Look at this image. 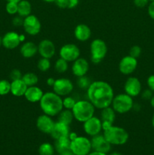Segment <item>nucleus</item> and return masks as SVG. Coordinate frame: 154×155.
Here are the masks:
<instances>
[{
	"label": "nucleus",
	"instance_id": "f257e3e1",
	"mask_svg": "<svg viewBox=\"0 0 154 155\" xmlns=\"http://www.w3.org/2000/svg\"><path fill=\"white\" fill-rule=\"evenodd\" d=\"M86 91L88 99L92 103L95 108L101 110L104 107L111 106L114 98V91L107 82L102 80L91 82Z\"/></svg>",
	"mask_w": 154,
	"mask_h": 155
},
{
	"label": "nucleus",
	"instance_id": "f03ea898",
	"mask_svg": "<svg viewBox=\"0 0 154 155\" xmlns=\"http://www.w3.org/2000/svg\"><path fill=\"white\" fill-rule=\"evenodd\" d=\"M39 106L45 114L55 117L63 109V98L54 92H48L43 94L39 101Z\"/></svg>",
	"mask_w": 154,
	"mask_h": 155
},
{
	"label": "nucleus",
	"instance_id": "7ed1b4c3",
	"mask_svg": "<svg viewBox=\"0 0 154 155\" xmlns=\"http://www.w3.org/2000/svg\"><path fill=\"white\" fill-rule=\"evenodd\" d=\"M72 112L74 119L80 123H84L95 116V107L88 100H79L76 101Z\"/></svg>",
	"mask_w": 154,
	"mask_h": 155
},
{
	"label": "nucleus",
	"instance_id": "20e7f679",
	"mask_svg": "<svg viewBox=\"0 0 154 155\" xmlns=\"http://www.w3.org/2000/svg\"><path fill=\"white\" fill-rule=\"evenodd\" d=\"M103 135L112 145H123L127 143L129 135L126 130L120 127L113 125L104 130Z\"/></svg>",
	"mask_w": 154,
	"mask_h": 155
},
{
	"label": "nucleus",
	"instance_id": "39448f33",
	"mask_svg": "<svg viewBox=\"0 0 154 155\" xmlns=\"http://www.w3.org/2000/svg\"><path fill=\"white\" fill-rule=\"evenodd\" d=\"M134 101L133 98L126 93H120L114 95L111 107L116 113L123 114L128 113L133 109Z\"/></svg>",
	"mask_w": 154,
	"mask_h": 155
},
{
	"label": "nucleus",
	"instance_id": "423d86ee",
	"mask_svg": "<svg viewBox=\"0 0 154 155\" xmlns=\"http://www.w3.org/2000/svg\"><path fill=\"white\" fill-rule=\"evenodd\" d=\"M107 45L101 39H95L90 44L91 61L94 64H99L102 61L107 54Z\"/></svg>",
	"mask_w": 154,
	"mask_h": 155
},
{
	"label": "nucleus",
	"instance_id": "0eeeda50",
	"mask_svg": "<svg viewBox=\"0 0 154 155\" xmlns=\"http://www.w3.org/2000/svg\"><path fill=\"white\" fill-rule=\"evenodd\" d=\"M91 139L85 136H77L71 141L70 151L74 155H88L91 151Z\"/></svg>",
	"mask_w": 154,
	"mask_h": 155
},
{
	"label": "nucleus",
	"instance_id": "6e6552de",
	"mask_svg": "<svg viewBox=\"0 0 154 155\" xmlns=\"http://www.w3.org/2000/svg\"><path fill=\"white\" fill-rule=\"evenodd\" d=\"M59 54L67 62H73L80 57V49L75 44L66 43L60 47Z\"/></svg>",
	"mask_w": 154,
	"mask_h": 155
},
{
	"label": "nucleus",
	"instance_id": "1a4fd4ad",
	"mask_svg": "<svg viewBox=\"0 0 154 155\" xmlns=\"http://www.w3.org/2000/svg\"><path fill=\"white\" fill-rule=\"evenodd\" d=\"M23 27L24 31L30 36H36L41 31L42 24L39 18L34 15H30L24 18Z\"/></svg>",
	"mask_w": 154,
	"mask_h": 155
},
{
	"label": "nucleus",
	"instance_id": "9d476101",
	"mask_svg": "<svg viewBox=\"0 0 154 155\" xmlns=\"http://www.w3.org/2000/svg\"><path fill=\"white\" fill-rule=\"evenodd\" d=\"M53 92L60 97L69 95L72 92L74 86L72 82L67 78H59L55 80L54 86H52Z\"/></svg>",
	"mask_w": 154,
	"mask_h": 155
},
{
	"label": "nucleus",
	"instance_id": "9b49d317",
	"mask_svg": "<svg viewBox=\"0 0 154 155\" xmlns=\"http://www.w3.org/2000/svg\"><path fill=\"white\" fill-rule=\"evenodd\" d=\"M83 130L85 133L91 137L100 134L101 131H103L101 118L93 116L90 119L87 120L83 123Z\"/></svg>",
	"mask_w": 154,
	"mask_h": 155
},
{
	"label": "nucleus",
	"instance_id": "f8f14e48",
	"mask_svg": "<svg viewBox=\"0 0 154 155\" xmlns=\"http://www.w3.org/2000/svg\"><path fill=\"white\" fill-rule=\"evenodd\" d=\"M92 150L98 152L107 154L111 150L112 145L105 139L103 134H98L92 136L91 139Z\"/></svg>",
	"mask_w": 154,
	"mask_h": 155
},
{
	"label": "nucleus",
	"instance_id": "ddd939ff",
	"mask_svg": "<svg viewBox=\"0 0 154 155\" xmlns=\"http://www.w3.org/2000/svg\"><path fill=\"white\" fill-rule=\"evenodd\" d=\"M137 68V60L131 55L122 58L119 63V70L124 75H130L135 71Z\"/></svg>",
	"mask_w": 154,
	"mask_h": 155
},
{
	"label": "nucleus",
	"instance_id": "4468645a",
	"mask_svg": "<svg viewBox=\"0 0 154 155\" xmlns=\"http://www.w3.org/2000/svg\"><path fill=\"white\" fill-rule=\"evenodd\" d=\"M124 90L125 93L128 94L131 97L138 96L142 91L141 83L135 77H130L127 78L124 84Z\"/></svg>",
	"mask_w": 154,
	"mask_h": 155
},
{
	"label": "nucleus",
	"instance_id": "2eb2a0df",
	"mask_svg": "<svg viewBox=\"0 0 154 155\" xmlns=\"http://www.w3.org/2000/svg\"><path fill=\"white\" fill-rule=\"evenodd\" d=\"M38 53L41 58L51 59L56 53L55 45L50 39H42L38 45Z\"/></svg>",
	"mask_w": 154,
	"mask_h": 155
},
{
	"label": "nucleus",
	"instance_id": "dca6fc26",
	"mask_svg": "<svg viewBox=\"0 0 154 155\" xmlns=\"http://www.w3.org/2000/svg\"><path fill=\"white\" fill-rule=\"evenodd\" d=\"M55 122L53 120L52 117L48 116V115L43 114L38 117L36 119V125L38 130L42 133L45 134H51Z\"/></svg>",
	"mask_w": 154,
	"mask_h": 155
},
{
	"label": "nucleus",
	"instance_id": "f3484780",
	"mask_svg": "<svg viewBox=\"0 0 154 155\" xmlns=\"http://www.w3.org/2000/svg\"><path fill=\"white\" fill-rule=\"evenodd\" d=\"M20 34L15 31L7 32L2 36V46L6 49L12 50L21 45Z\"/></svg>",
	"mask_w": 154,
	"mask_h": 155
},
{
	"label": "nucleus",
	"instance_id": "a211bd4d",
	"mask_svg": "<svg viewBox=\"0 0 154 155\" xmlns=\"http://www.w3.org/2000/svg\"><path fill=\"white\" fill-rule=\"evenodd\" d=\"M72 73L75 77H79L85 76L89 71V63L84 58H79L72 62Z\"/></svg>",
	"mask_w": 154,
	"mask_h": 155
},
{
	"label": "nucleus",
	"instance_id": "6ab92c4d",
	"mask_svg": "<svg viewBox=\"0 0 154 155\" xmlns=\"http://www.w3.org/2000/svg\"><path fill=\"white\" fill-rule=\"evenodd\" d=\"M116 111L111 106L101 109V120L102 122L103 131L113 125L116 119Z\"/></svg>",
	"mask_w": 154,
	"mask_h": 155
},
{
	"label": "nucleus",
	"instance_id": "aec40b11",
	"mask_svg": "<svg viewBox=\"0 0 154 155\" xmlns=\"http://www.w3.org/2000/svg\"><path fill=\"white\" fill-rule=\"evenodd\" d=\"M69 133H70L69 125L60 122V121H57L54 124V128L50 135L54 140H56L60 138L69 137Z\"/></svg>",
	"mask_w": 154,
	"mask_h": 155
},
{
	"label": "nucleus",
	"instance_id": "412c9836",
	"mask_svg": "<svg viewBox=\"0 0 154 155\" xmlns=\"http://www.w3.org/2000/svg\"><path fill=\"white\" fill-rule=\"evenodd\" d=\"M91 36L90 27L85 24H79L74 29V36L79 42H86Z\"/></svg>",
	"mask_w": 154,
	"mask_h": 155
},
{
	"label": "nucleus",
	"instance_id": "4be33fe9",
	"mask_svg": "<svg viewBox=\"0 0 154 155\" xmlns=\"http://www.w3.org/2000/svg\"><path fill=\"white\" fill-rule=\"evenodd\" d=\"M43 94V91L39 86H29V87H27V91L24 94V97L29 102L36 103L39 102Z\"/></svg>",
	"mask_w": 154,
	"mask_h": 155
},
{
	"label": "nucleus",
	"instance_id": "5701e85b",
	"mask_svg": "<svg viewBox=\"0 0 154 155\" xmlns=\"http://www.w3.org/2000/svg\"><path fill=\"white\" fill-rule=\"evenodd\" d=\"M21 54L25 58H30L38 53V45L33 42H25L20 48Z\"/></svg>",
	"mask_w": 154,
	"mask_h": 155
},
{
	"label": "nucleus",
	"instance_id": "b1692460",
	"mask_svg": "<svg viewBox=\"0 0 154 155\" xmlns=\"http://www.w3.org/2000/svg\"><path fill=\"white\" fill-rule=\"evenodd\" d=\"M28 86L23 81L22 79L13 80L11 82V93L15 97L24 96Z\"/></svg>",
	"mask_w": 154,
	"mask_h": 155
},
{
	"label": "nucleus",
	"instance_id": "393cba45",
	"mask_svg": "<svg viewBox=\"0 0 154 155\" xmlns=\"http://www.w3.org/2000/svg\"><path fill=\"white\" fill-rule=\"evenodd\" d=\"M70 144L71 140L69 137L60 138L55 140L54 145V149L59 154H61L66 151H70Z\"/></svg>",
	"mask_w": 154,
	"mask_h": 155
},
{
	"label": "nucleus",
	"instance_id": "a878e982",
	"mask_svg": "<svg viewBox=\"0 0 154 155\" xmlns=\"http://www.w3.org/2000/svg\"><path fill=\"white\" fill-rule=\"evenodd\" d=\"M18 15L22 18H26L31 15L32 5L28 0H21L18 3Z\"/></svg>",
	"mask_w": 154,
	"mask_h": 155
},
{
	"label": "nucleus",
	"instance_id": "bb28decb",
	"mask_svg": "<svg viewBox=\"0 0 154 155\" xmlns=\"http://www.w3.org/2000/svg\"><path fill=\"white\" fill-rule=\"evenodd\" d=\"M57 116H58V120L57 121L64 123V124H67V125H70L72 124V120H74V117L73 114H72V110H67V109L62 110Z\"/></svg>",
	"mask_w": 154,
	"mask_h": 155
},
{
	"label": "nucleus",
	"instance_id": "cd10ccee",
	"mask_svg": "<svg viewBox=\"0 0 154 155\" xmlns=\"http://www.w3.org/2000/svg\"><path fill=\"white\" fill-rule=\"evenodd\" d=\"M22 80L27 86H36L39 83V77L35 73L27 72L23 74Z\"/></svg>",
	"mask_w": 154,
	"mask_h": 155
},
{
	"label": "nucleus",
	"instance_id": "c85d7f7f",
	"mask_svg": "<svg viewBox=\"0 0 154 155\" xmlns=\"http://www.w3.org/2000/svg\"><path fill=\"white\" fill-rule=\"evenodd\" d=\"M54 146L49 142H44L41 144L38 150L39 155H54Z\"/></svg>",
	"mask_w": 154,
	"mask_h": 155
},
{
	"label": "nucleus",
	"instance_id": "c756f323",
	"mask_svg": "<svg viewBox=\"0 0 154 155\" xmlns=\"http://www.w3.org/2000/svg\"><path fill=\"white\" fill-rule=\"evenodd\" d=\"M68 63L69 62L65 61L64 59L59 58L54 63V70L58 74H64L67 71L68 68H69Z\"/></svg>",
	"mask_w": 154,
	"mask_h": 155
},
{
	"label": "nucleus",
	"instance_id": "7c9ffc66",
	"mask_svg": "<svg viewBox=\"0 0 154 155\" xmlns=\"http://www.w3.org/2000/svg\"><path fill=\"white\" fill-rule=\"evenodd\" d=\"M91 83L90 79L87 77V76H82V77H77L76 80V84L78 86V87L80 89H82V90H87L88 88L89 87V86Z\"/></svg>",
	"mask_w": 154,
	"mask_h": 155
},
{
	"label": "nucleus",
	"instance_id": "2f4dec72",
	"mask_svg": "<svg viewBox=\"0 0 154 155\" xmlns=\"http://www.w3.org/2000/svg\"><path fill=\"white\" fill-rule=\"evenodd\" d=\"M51 61L48 58H41L37 62V68L42 72H46L51 68Z\"/></svg>",
	"mask_w": 154,
	"mask_h": 155
},
{
	"label": "nucleus",
	"instance_id": "473e14b6",
	"mask_svg": "<svg viewBox=\"0 0 154 155\" xmlns=\"http://www.w3.org/2000/svg\"><path fill=\"white\" fill-rule=\"evenodd\" d=\"M11 93V82L7 80H0V95L4 96Z\"/></svg>",
	"mask_w": 154,
	"mask_h": 155
},
{
	"label": "nucleus",
	"instance_id": "72a5a7b5",
	"mask_svg": "<svg viewBox=\"0 0 154 155\" xmlns=\"http://www.w3.org/2000/svg\"><path fill=\"white\" fill-rule=\"evenodd\" d=\"M76 101H77L76 100H75L74 98H72V96L66 95V96L64 97V98H63V108L72 110V109L73 108V107L75 106Z\"/></svg>",
	"mask_w": 154,
	"mask_h": 155
},
{
	"label": "nucleus",
	"instance_id": "f704fd0d",
	"mask_svg": "<svg viewBox=\"0 0 154 155\" xmlns=\"http://www.w3.org/2000/svg\"><path fill=\"white\" fill-rule=\"evenodd\" d=\"M18 3L11 2H7L5 5V11L8 15H15L18 14Z\"/></svg>",
	"mask_w": 154,
	"mask_h": 155
},
{
	"label": "nucleus",
	"instance_id": "c9c22d12",
	"mask_svg": "<svg viewBox=\"0 0 154 155\" xmlns=\"http://www.w3.org/2000/svg\"><path fill=\"white\" fill-rule=\"evenodd\" d=\"M140 54H141V48H140L139 45H133V46L130 48L129 55L132 56V57L137 59V58L140 57Z\"/></svg>",
	"mask_w": 154,
	"mask_h": 155
},
{
	"label": "nucleus",
	"instance_id": "e433bc0d",
	"mask_svg": "<svg viewBox=\"0 0 154 155\" xmlns=\"http://www.w3.org/2000/svg\"><path fill=\"white\" fill-rule=\"evenodd\" d=\"M22 77L23 74L19 69H13L10 72V74H9V77L11 80V81L22 79Z\"/></svg>",
	"mask_w": 154,
	"mask_h": 155
},
{
	"label": "nucleus",
	"instance_id": "4c0bfd02",
	"mask_svg": "<svg viewBox=\"0 0 154 155\" xmlns=\"http://www.w3.org/2000/svg\"><path fill=\"white\" fill-rule=\"evenodd\" d=\"M152 91H151L150 89L148 88V89H144L143 91H141L140 92V95H141V98L144 100H150L151 98L152 97Z\"/></svg>",
	"mask_w": 154,
	"mask_h": 155
},
{
	"label": "nucleus",
	"instance_id": "58836bf2",
	"mask_svg": "<svg viewBox=\"0 0 154 155\" xmlns=\"http://www.w3.org/2000/svg\"><path fill=\"white\" fill-rule=\"evenodd\" d=\"M12 24L14 27H21V26H23V24H24V18L19 16L18 15V16H15L14 18L12 20Z\"/></svg>",
	"mask_w": 154,
	"mask_h": 155
},
{
	"label": "nucleus",
	"instance_id": "ea45409f",
	"mask_svg": "<svg viewBox=\"0 0 154 155\" xmlns=\"http://www.w3.org/2000/svg\"><path fill=\"white\" fill-rule=\"evenodd\" d=\"M149 0H134V4L136 7L140 8H144L149 4Z\"/></svg>",
	"mask_w": 154,
	"mask_h": 155
},
{
	"label": "nucleus",
	"instance_id": "a19ab883",
	"mask_svg": "<svg viewBox=\"0 0 154 155\" xmlns=\"http://www.w3.org/2000/svg\"><path fill=\"white\" fill-rule=\"evenodd\" d=\"M54 3L60 8H68V0H55Z\"/></svg>",
	"mask_w": 154,
	"mask_h": 155
},
{
	"label": "nucleus",
	"instance_id": "79ce46f5",
	"mask_svg": "<svg viewBox=\"0 0 154 155\" xmlns=\"http://www.w3.org/2000/svg\"><path fill=\"white\" fill-rule=\"evenodd\" d=\"M146 84H147L148 88L154 92V74L149 76L146 80Z\"/></svg>",
	"mask_w": 154,
	"mask_h": 155
},
{
	"label": "nucleus",
	"instance_id": "37998d69",
	"mask_svg": "<svg viewBox=\"0 0 154 155\" xmlns=\"http://www.w3.org/2000/svg\"><path fill=\"white\" fill-rule=\"evenodd\" d=\"M147 12L149 16L150 17V18L154 20V1L150 2V3L148 5Z\"/></svg>",
	"mask_w": 154,
	"mask_h": 155
},
{
	"label": "nucleus",
	"instance_id": "c03bdc74",
	"mask_svg": "<svg viewBox=\"0 0 154 155\" xmlns=\"http://www.w3.org/2000/svg\"><path fill=\"white\" fill-rule=\"evenodd\" d=\"M79 0H68V8H75L79 5Z\"/></svg>",
	"mask_w": 154,
	"mask_h": 155
},
{
	"label": "nucleus",
	"instance_id": "a18cd8bd",
	"mask_svg": "<svg viewBox=\"0 0 154 155\" xmlns=\"http://www.w3.org/2000/svg\"><path fill=\"white\" fill-rule=\"evenodd\" d=\"M54 82H55V80H54L53 77H48V79H47L46 80V83L47 85H48V86H51V87H52L53 86H54Z\"/></svg>",
	"mask_w": 154,
	"mask_h": 155
},
{
	"label": "nucleus",
	"instance_id": "49530a36",
	"mask_svg": "<svg viewBox=\"0 0 154 155\" xmlns=\"http://www.w3.org/2000/svg\"><path fill=\"white\" fill-rule=\"evenodd\" d=\"M88 155H107V154H105V153H101V152H98V151H91Z\"/></svg>",
	"mask_w": 154,
	"mask_h": 155
},
{
	"label": "nucleus",
	"instance_id": "de8ad7c7",
	"mask_svg": "<svg viewBox=\"0 0 154 155\" xmlns=\"http://www.w3.org/2000/svg\"><path fill=\"white\" fill-rule=\"evenodd\" d=\"M149 103H150V105L152 106V107L154 108V95H152V97L151 98V99L149 100Z\"/></svg>",
	"mask_w": 154,
	"mask_h": 155
},
{
	"label": "nucleus",
	"instance_id": "09e8293b",
	"mask_svg": "<svg viewBox=\"0 0 154 155\" xmlns=\"http://www.w3.org/2000/svg\"><path fill=\"white\" fill-rule=\"evenodd\" d=\"M25 39H26V37H25V36H24V35L20 34V40H21V42H24V40H25Z\"/></svg>",
	"mask_w": 154,
	"mask_h": 155
},
{
	"label": "nucleus",
	"instance_id": "8fccbe9b",
	"mask_svg": "<svg viewBox=\"0 0 154 155\" xmlns=\"http://www.w3.org/2000/svg\"><path fill=\"white\" fill-rule=\"evenodd\" d=\"M60 155H74V154L71 152V151H66V152H65V153H63V154H61Z\"/></svg>",
	"mask_w": 154,
	"mask_h": 155
},
{
	"label": "nucleus",
	"instance_id": "3c124183",
	"mask_svg": "<svg viewBox=\"0 0 154 155\" xmlns=\"http://www.w3.org/2000/svg\"><path fill=\"white\" fill-rule=\"evenodd\" d=\"M109 155H122V154H121V153L118 152V151H113V152L110 153Z\"/></svg>",
	"mask_w": 154,
	"mask_h": 155
},
{
	"label": "nucleus",
	"instance_id": "603ef678",
	"mask_svg": "<svg viewBox=\"0 0 154 155\" xmlns=\"http://www.w3.org/2000/svg\"><path fill=\"white\" fill-rule=\"evenodd\" d=\"M7 2H16V3H18L20 1H21V0H6Z\"/></svg>",
	"mask_w": 154,
	"mask_h": 155
},
{
	"label": "nucleus",
	"instance_id": "864d4df0",
	"mask_svg": "<svg viewBox=\"0 0 154 155\" xmlns=\"http://www.w3.org/2000/svg\"><path fill=\"white\" fill-rule=\"evenodd\" d=\"M43 1L45 2L51 3V2H54V1H55V0H43Z\"/></svg>",
	"mask_w": 154,
	"mask_h": 155
},
{
	"label": "nucleus",
	"instance_id": "5fc2aeb1",
	"mask_svg": "<svg viewBox=\"0 0 154 155\" xmlns=\"http://www.w3.org/2000/svg\"><path fill=\"white\" fill-rule=\"evenodd\" d=\"M2 46V37L0 36V48Z\"/></svg>",
	"mask_w": 154,
	"mask_h": 155
},
{
	"label": "nucleus",
	"instance_id": "6e6d98bb",
	"mask_svg": "<svg viewBox=\"0 0 154 155\" xmlns=\"http://www.w3.org/2000/svg\"><path fill=\"white\" fill-rule=\"evenodd\" d=\"M151 123H152V126L154 128V114L152 115V120H151Z\"/></svg>",
	"mask_w": 154,
	"mask_h": 155
},
{
	"label": "nucleus",
	"instance_id": "4d7b16f0",
	"mask_svg": "<svg viewBox=\"0 0 154 155\" xmlns=\"http://www.w3.org/2000/svg\"><path fill=\"white\" fill-rule=\"evenodd\" d=\"M149 2H152V1H154V0H149Z\"/></svg>",
	"mask_w": 154,
	"mask_h": 155
}]
</instances>
